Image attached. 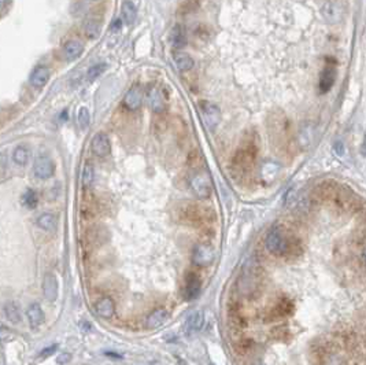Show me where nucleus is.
Instances as JSON below:
<instances>
[{
  "mask_svg": "<svg viewBox=\"0 0 366 365\" xmlns=\"http://www.w3.org/2000/svg\"><path fill=\"white\" fill-rule=\"evenodd\" d=\"M200 288H202V283L196 274H190L186 276V290H184V296L186 301H192L198 298L200 294Z\"/></svg>",
  "mask_w": 366,
  "mask_h": 365,
  "instance_id": "nucleus-14",
  "label": "nucleus"
},
{
  "mask_svg": "<svg viewBox=\"0 0 366 365\" xmlns=\"http://www.w3.org/2000/svg\"><path fill=\"white\" fill-rule=\"evenodd\" d=\"M143 99H144L143 90H142L140 86H134L125 94V96H124V106H125L129 112H136V110H138V108H142Z\"/></svg>",
  "mask_w": 366,
  "mask_h": 365,
  "instance_id": "nucleus-12",
  "label": "nucleus"
},
{
  "mask_svg": "<svg viewBox=\"0 0 366 365\" xmlns=\"http://www.w3.org/2000/svg\"><path fill=\"white\" fill-rule=\"evenodd\" d=\"M82 52H84V44L81 43L80 40H69L64 46V60H69V62L80 58Z\"/></svg>",
  "mask_w": 366,
  "mask_h": 365,
  "instance_id": "nucleus-18",
  "label": "nucleus"
},
{
  "mask_svg": "<svg viewBox=\"0 0 366 365\" xmlns=\"http://www.w3.org/2000/svg\"><path fill=\"white\" fill-rule=\"evenodd\" d=\"M96 313L103 318H112L116 313V304L110 296H104L96 304Z\"/></svg>",
  "mask_w": 366,
  "mask_h": 365,
  "instance_id": "nucleus-19",
  "label": "nucleus"
},
{
  "mask_svg": "<svg viewBox=\"0 0 366 365\" xmlns=\"http://www.w3.org/2000/svg\"><path fill=\"white\" fill-rule=\"evenodd\" d=\"M294 309V305H292L291 302L286 301H278V304L276 305V308L273 309V313H274V316L276 317H284L286 314H290V312Z\"/></svg>",
  "mask_w": 366,
  "mask_h": 365,
  "instance_id": "nucleus-29",
  "label": "nucleus"
},
{
  "mask_svg": "<svg viewBox=\"0 0 366 365\" xmlns=\"http://www.w3.org/2000/svg\"><path fill=\"white\" fill-rule=\"evenodd\" d=\"M22 202L24 204L29 208V209H34L36 206H38V196L36 191H33V190H26L25 194L22 195Z\"/></svg>",
  "mask_w": 366,
  "mask_h": 365,
  "instance_id": "nucleus-28",
  "label": "nucleus"
},
{
  "mask_svg": "<svg viewBox=\"0 0 366 365\" xmlns=\"http://www.w3.org/2000/svg\"><path fill=\"white\" fill-rule=\"evenodd\" d=\"M58 290L59 284L56 276L52 274H46L44 280H42V294H44V298L50 302H55L56 298H58Z\"/></svg>",
  "mask_w": 366,
  "mask_h": 365,
  "instance_id": "nucleus-13",
  "label": "nucleus"
},
{
  "mask_svg": "<svg viewBox=\"0 0 366 365\" xmlns=\"http://www.w3.org/2000/svg\"><path fill=\"white\" fill-rule=\"evenodd\" d=\"M106 356H107V357H114V358H122L121 354H118V353H114V352H106Z\"/></svg>",
  "mask_w": 366,
  "mask_h": 365,
  "instance_id": "nucleus-36",
  "label": "nucleus"
},
{
  "mask_svg": "<svg viewBox=\"0 0 366 365\" xmlns=\"http://www.w3.org/2000/svg\"><path fill=\"white\" fill-rule=\"evenodd\" d=\"M203 322H204V317H203V313L200 310L192 312L191 314L186 317V328L191 332L200 331L203 327Z\"/></svg>",
  "mask_w": 366,
  "mask_h": 365,
  "instance_id": "nucleus-25",
  "label": "nucleus"
},
{
  "mask_svg": "<svg viewBox=\"0 0 366 365\" xmlns=\"http://www.w3.org/2000/svg\"><path fill=\"white\" fill-rule=\"evenodd\" d=\"M202 114H203V120H204V124L210 130H214L217 128L220 122H221V112L220 108L216 104L212 103L204 102L202 104Z\"/></svg>",
  "mask_w": 366,
  "mask_h": 365,
  "instance_id": "nucleus-10",
  "label": "nucleus"
},
{
  "mask_svg": "<svg viewBox=\"0 0 366 365\" xmlns=\"http://www.w3.org/2000/svg\"><path fill=\"white\" fill-rule=\"evenodd\" d=\"M6 4V0H0V11L3 10V7H4Z\"/></svg>",
  "mask_w": 366,
  "mask_h": 365,
  "instance_id": "nucleus-38",
  "label": "nucleus"
},
{
  "mask_svg": "<svg viewBox=\"0 0 366 365\" xmlns=\"http://www.w3.org/2000/svg\"><path fill=\"white\" fill-rule=\"evenodd\" d=\"M346 0H328L321 7V16L328 24H340L347 14Z\"/></svg>",
  "mask_w": 366,
  "mask_h": 365,
  "instance_id": "nucleus-4",
  "label": "nucleus"
},
{
  "mask_svg": "<svg viewBox=\"0 0 366 365\" xmlns=\"http://www.w3.org/2000/svg\"><path fill=\"white\" fill-rule=\"evenodd\" d=\"M266 250L274 257H296L300 254V240L280 226L272 228L265 240Z\"/></svg>",
  "mask_w": 366,
  "mask_h": 365,
  "instance_id": "nucleus-1",
  "label": "nucleus"
},
{
  "mask_svg": "<svg viewBox=\"0 0 366 365\" xmlns=\"http://www.w3.org/2000/svg\"><path fill=\"white\" fill-rule=\"evenodd\" d=\"M364 258H365V262H366V248H365V252H364Z\"/></svg>",
  "mask_w": 366,
  "mask_h": 365,
  "instance_id": "nucleus-39",
  "label": "nucleus"
},
{
  "mask_svg": "<svg viewBox=\"0 0 366 365\" xmlns=\"http://www.w3.org/2000/svg\"><path fill=\"white\" fill-rule=\"evenodd\" d=\"M121 22H122L121 20H117V21H116V24H114V28H116V29H120V28L122 26Z\"/></svg>",
  "mask_w": 366,
  "mask_h": 365,
  "instance_id": "nucleus-37",
  "label": "nucleus"
},
{
  "mask_svg": "<svg viewBox=\"0 0 366 365\" xmlns=\"http://www.w3.org/2000/svg\"><path fill=\"white\" fill-rule=\"evenodd\" d=\"M12 161L16 162L18 166H25L28 162L30 161V151L25 146H18L14 152H12Z\"/></svg>",
  "mask_w": 366,
  "mask_h": 365,
  "instance_id": "nucleus-27",
  "label": "nucleus"
},
{
  "mask_svg": "<svg viewBox=\"0 0 366 365\" xmlns=\"http://www.w3.org/2000/svg\"><path fill=\"white\" fill-rule=\"evenodd\" d=\"M33 173L34 176L40 180H48L54 176L55 173V164L51 158L46 156H38L34 160V165H33Z\"/></svg>",
  "mask_w": 366,
  "mask_h": 365,
  "instance_id": "nucleus-7",
  "label": "nucleus"
},
{
  "mask_svg": "<svg viewBox=\"0 0 366 365\" xmlns=\"http://www.w3.org/2000/svg\"><path fill=\"white\" fill-rule=\"evenodd\" d=\"M3 310H4V314L7 317V320L11 322H14V324H18V322H21V309H20V306L18 304L14 301H8L6 302L4 308H3Z\"/></svg>",
  "mask_w": 366,
  "mask_h": 365,
  "instance_id": "nucleus-24",
  "label": "nucleus"
},
{
  "mask_svg": "<svg viewBox=\"0 0 366 365\" xmlns=\"http://www.w3.org/2000/svg\"><path fill=\"white\" fill-rule=\"evenodd\" d=\"M334 78H336V70L334 64H326L320 77V91L322 94L330 91V88L334 84Z\"/></svg>",
  "mask_w": 366,
  "mask_h": 365,
  "instance_id": "nucleus-16",
  "label": "nucleus"
},
{
  "mask_svg": "<svg viewBox=\"0 0 366 365\" xmlns=\"http://www.w3.org/2000/svg\"><path fill=\"white\" fill-rule=\"evenodd\" d=\"M121 14L122 20L126 25H132L133 22L136 21L138 8H136V6H134L132 0H124V3L121 6Z\"/></svg>",
  "mask_w": 366,
  "mask_h": 365,
  "instance_id": "nucleus-21",
  "label": "nucleus"
},
{
  "mask_svg": "<svg viewBox=\"0 0 366 365\" xmlns=\"http://www.w3.org/2000/svg\"><path fill=\"white\" fill-rule=\"evenodd\" d=\"M214 261V250L206 244H198L192 252V262L199 268H206Z\"/></svg>",
  "mask_w": 366,
  "mask_h": 365,
  "instance_id": "nucleus-8",
  "label": "nucleus"
},
{
  "mask_svg": "<svg viewBox=\"0 0 366 365\" xmlns=\"http://www.w3.org/2000/svg\"><path fill=\"white\" fill-rule=\"evenodd\" d=\"M256 152H258V150H256L254 140H247L238 150L234 160H232L234 176L239 178H246L251 174L252 169H254Z\"/></svg>",
  "mask_w": 366,
  "mask_h": 365,
  "instance_id": "nucleus-2",
  "label": "nucleus"
},
{
  "mask_svg": "<svg viewBox=\"0 0 366 365\" xmlns=\"http://www.w3.org/2000/svg\"><path fill=\"white\" fill-rule=\"evenodd\" d=\"M50 77H51V72L48 69L47 66H38L34 68V70L30 74V84H32L34 88H42V86L47 84L50 81Z\"/></svg>",
  "mask_w": 366,
  "mask_h": 365,
  "instance_id": "nucleus-17",
  "label": "nucleus"
},
{
  "mask_svg": "<svg viewBox=\"0 0 366 365\" xmlns=\"http://www.w3.org/2000/svg\"><path fill=\"white\" fill-rule=\"evenodd\" d=\"M70 361H72V356L69 353H62V354H59L56 357V362L58 364H68Z\"/></svg>",
  "mask_w": 366,
  "mask_h": 365,
  "instance_id": "nucleus-35",
  "label": "nucleus"
},
{
  "mask_svg": "<svg viewBox=\"0 0 366 365\" xmlns=\"http://www.w3.org/2000/svg\"><path fill=\"white\" fill-rule=\"evenodd\" d=\"M56 349H58V344H50V346H47V348H44V349L42 350V353H40V356L42 357H50V356H52L55 352H56Z\"/></svg>",
  "mask_w": 366,
  "mask_h": 365,
  "instance_id": "nucleus-34",
  "label": "nucleus"
},
{
  "mask_svg": "<svg viewBox=\"0 0 366 365\" xmlns=\"http://www.w3.org/2000/svg\"><path fill=\"white\" fill-rule=\"evenodd\" d=\"M38 226L47 232H54L56 230V226H58V218L55 217L51 213H44V214L38 216Z\"/></svg>",
  "mask_w": 366,
  "mask_h": 365,
  "instance_id": "nucleus-26",
  "label": "nucleus"
},
{
  "mask_svg": "<svg viewBox=\"0 0 366 365\" xmlns=\"http://www.w3.org/2000/svg\"><path fill=\"white\" fill-rule=\"evenodd\" d=\"M146 102H147V106L156 114L164 113L166 108L164 95L160 88H156V86H151L148 91L146 92Z\"/></svg>",
  "mask_w": 366,
  "mask_h": 365,
  "instance_id": "nucleus-9",
  "label": "nucleus"
},
{
  "mask_svg": "<svg viewBox=\"0 0 366 365\" xmlns=\"http://www.w3.org/2000/svg\"><path fill=\"white\" fill-rule=\"evenodd\" d=\"M26 316L32 327H38V326H42V322H44V318H46L42 306L38 305V302H33V304H30V305L28 306Z\"/></svg>",
  "mask_w": 366,
  "mask_h": 365,
  "instance_id": "nucleus-20",
  "label": "nucleus"
},
{
  "mask_svg": "<svg viewBox=\"0 0 366 365\" xmlns=\"http://www.w3.org/2000/svg\"><path fill=\"white\" fill-rule=\"evenodd\" d=\"M173 60H174L176 68L180 72H188V70H191L194 68V60L186 52H181V51L174 52Z\"/></svg>",
  "mask_w": 366,
  "mask_h": 365,
  "instance_id": "nucleus-23",
  "label": "nucleus"
},
{
  "mask_svg": "<svg viewBox=\"0 0 366 365\" xmlns=\"http://www.w3.org/2000/svg\"><path fill=\"white\" fill-rule=\"evenodd\" d=\"M107 70V64H96L90 66L88 72H86V78L90 81L96 80L99 76H102Z\"/></svg>",
  "mask_w": 366,
  "mask_h": 365,
  "instance_id": "nucleus-30",
  "label": "nucleus"
},
{
  "mask_svg": "<svg viewBox=\"0 0 366 365\" xmlns=\"http://www.w3.org/2000/svg\"><path fill=\"white\" fill-rule=\"evenodd\" d=\"M169 42L174 48L178 50L182 48V47L186 44V30H184V28L180 26V25H177V26L173 28L169 34Z\"/></svg>",
  "mask_w": 366,
  "mask_h": 365,
  "instance_id": "nucleus-22",
  "label": "nucleus"
},
{
  "mask_svg": "<svg viewBox=\"0 0 366 365\" xmlns=\"http://www.w3.org/2000/svg\"><path fill=\"white\" fill-rule=\"evenodd\" d=\"M190 184H191L194 194L199 199H207L212 195V180H210V176L206 170H199V172L195 173L190 180Z\"/></svg>",
  "mask_w": 366,
  "mask_h": 365,
  "instance_id": "nucleus-5",
  "label": "nucleus"
},
{
  "mask_svg": "<svg viewBox=\"0 0 366 365\" xmlns=\"http://www.w3.org/2000/svg\"><path fill=\"white\" fill-rule=\"evenodd\" d=\"M320 192L324 199L334 202L336 204H339L347 210L361 209L362 202L356 198V195L347 191L343 187H340L338 184H325L321 187Z\"/></svg>",
  "mask_w": 366,
  "mask_h": 365,
  "instance_id": "nucleus-3",
  "label": "nucleus"
},
{
  "mask_svg": "<svg viewBox=\"0 0 366 365\" xmlns=\"http://www.w3.org/2000/svg\"><path fill=\"white\" fill-rule=\"evenodd\" d=\"M90 150L96 156L104 158L112 151V143L106 134H96L90 140Z\"/></svg>",
  "mask_w": 366,
  "mask_h": 365,
  "instance_id": "nucleus-11",
  "label": "nucleus"
},
{
  "mask_svg": "<svg viewBox=\"0 0 366 365\" xmlns=\"http://www.w3.org/2000/svg\"><path fill=\"white\" fill-rule=\"evenodd\" d=\"M85 33L86 36H90V38H96L99 36V32H100V26H99V22L96 21H86L84 25Z\"/></svg>",
  "mask_w": 366,
  "mask_h": 365,
  "instance_id": "nucleus-32",
  "label": "nucleus"
},
{
  "mask_svg": "<svg viewBox=\"0 0 366 365\" xmlns=\"http://www.w3.org/2000/svg\"><path fill=\"white\" fill-rule=\"evenodd\" d=\"M94 178H95V170H94V166L92 165H85L84 170H82V184L84 187H90L92 182H94Z\"/></svg>",
  "mask_w": 366,
  "mask_h": 365,
  "instance_id": "nucleus-31",
  "label": "nucleus"
},
{
  "mask_svg": "<svg viewBox=\"0 0 366 365\" xmlns=\"http://www.w3.org/2000/svg\"><path fill=\"white\" fill-rule=\"evenodd\" d=\"M94 2H96V0H94Z\"/></svg>",
  "mask_w": 366,
  "mask_h": 365,
  "instance_id": "nucleus-40",
  "label": "nucleus"
},
{
  "mask_svg": "<svg viewBox=\"0 0 366 365\" xmlns=\"http://www.w3.org/2000/svg\"><path fill=\"white\" fill-rule=\"evenodd\" d=\"M169 317V313L164 308H158L150 313L147 318H146V327L150 330H155V328H160L164 326L166 320Z\"/></svg>",
  "mask_w": 366,
  "mask_h": 365,
  "instance_id": "nucleus-15",
  "label": "nucleus"
},
{
  "mask_svg": "<svg viewBox=\"0 0 366 365\" xmlns=\"http://www.w3.org/2000/svg\"><path fill=\"white\" fill-rule=\"evenodd\" d=\"M272 139L274 140L280 148H291V134H290V125L284 118H277L270 124Z\"/></svg>",
  "mask_w": 366,
  "mask_h": 365,
  "instance_id": "nucleus-6",
  "label": "nucleus"
},
{
  "mask_svg": "<svg viewBox=\"0 0 366 365\" xmlns=\"http://www.w3.org/2000/svg\"><path fill=\"white\" fill-rule=\"evenodd\" d=\"M77 121H78V125H80L82 129L88 128L90 122V110L86 108H81L80 110H78V114H77Z\"/></svg>",
  "mask_w": 366,
  "mask_h": 365,
  "instance_id": "nucleus-33",
  "label": "nucleus"
}]
</instances>
